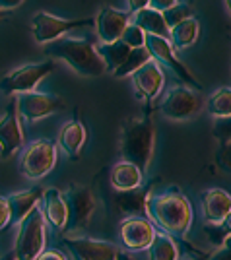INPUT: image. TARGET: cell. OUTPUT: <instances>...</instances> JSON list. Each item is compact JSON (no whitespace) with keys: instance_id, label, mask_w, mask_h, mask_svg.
<instances>
[{"instance_id":"30bf717a","label":"cell","mask_w":231,"mask_h":260,"mask_svg":"<svg viewBox=\"0 0 231 260\" xmlns=\"http://www.w3.org/2000/svg\"><path fill=\"white\" fill-rule=\"evenodd\" d=\"M95 20L93 18H84V20H62V18H56L51 16L47 12H37L31 20V31L33 37L37 43H51L60 39L64 33L78 29V27H89L93 25Z\"/></svg>"},{"instance_id":"44dd1931","label":"cell","mask_w":231,"mask_h":260,"mask_svg":"<svg viewBox=\"0 0 231 260\" xmlns=\"http://www.w3.org/2000/svg\"><path fill=\"white\" fill-rule=\"evenodd\" d=\"M144 183V173L130 161H119L111 169V184L117 192L138 188Z\"/></svg>"},{"instance_id":"f1b7e54d","label":"cell","mask_w":231,"mask_h":260,"mask_svg":"<svg viewBox=\"0 0 231 260\" xmlns=\"http://www.w3.org/2000/svg\"><path fill=\"white\" fill-rule=\"evenodd\" d=\"M161 14H163V20H165V23H167V27H169V29H171L173 25H177V23L185 22V20H188V18H192V16H194L192 6H190V4H181V2H177L175 6L167 8V10L161 12Z\"/></svg>"},{"instance_id":"277c9868","label":"cell","mask_w":231,"mask_h":260,"mask_svg":"<svg viewBox=\"0 0 231 260\" xmlns=\"http://www.w3.org/2000/svg\"><path fill=\"white\" fill-rule=\"evenodd\" d=\"M45 217L39 208H35L23 221H20V229L14 245V258L16 260H35L45 250Z\"/></svg>"},{"instance_id":"5bb4252c","label":"cell","mask_w":231,"mask_h":260,"mask_svg":"<svg viewBox=\"0 0 231 260\" xmlns=\"http://www.w3.org/2000/svg\"><path fill=\"white\" fill-rule=\"evenodd\" d=\"M121 243L128 250H144L150 247L155 235L154 223L146 217H126L119 228Z\"/></svg>"},{"instance_id":"d6a6232c","label":"cell","mask_w":231,"mask_h":260,"mask_svg":"<svg viewBox=\"0 0 231 260\" xmlns=\"http://www.w3.org/2000/svg\"><path fill=\"white\" fill-rule=\"evenodd\" d=\"M10 223V206L4 196H0V231Z\"/></svg>"},{"instance_id":"836d02e7","label":"cell","mask_w":231,"mask_h":260,"mask_svg":"<svg viewBox=\"0 0 231 260\" xmlns=\"http://www.w3.org/2000/svg\"><path fill=\"white\" fill-rule=\"evenodd\" d=\"M220 163H221V169L231 171V144H229V146H223V148H221Z\"/></svg>"},{"instance_id":"7402d4cb","label":"cell","mask_w":231,"mask_h":260,"mask_svg":"<svg viewBox=\"0 0 231 260\" xmlns=\"http://www.w3.org/2000/svg\"><path fill=\"white\" fill-rule=\"evenodd\" d=\"M86 138H88V134H86L84 124L80 120H70L62 126L60 134H58V146L70 159H76L82 152V146L86 144Z\"/></svg>"},{"instance_id":"e0dca14e","label":"cell","mask_w":231,"mask_h":260,"mask_svg":"<svg viewBox=\"0 0 231 260\" xmlns=\"http://www.w3.org/2000/svg\"><path fill=\"white\" fill-rule=\"evenodd\" d=\"M200 204L206 223H221L231 212V194L223 188H208L200 196Z\"/></svg>"},{"instance_id":"74e56055","label":"cell","mask_w":231,"mask_h":260,"mask_svg":"<svg viewBox=\"0 0 231 260\" xmlns=\"http://www.w3.org/2000/svg\"><path fill=\"white\" fill-rule=\"evenodd\" d=\"M23 0H0V10H14L18 6H22Z\"/></svg>"},{"instance_id":"8d00e7d4","label":"cell","mask_w":231,"mask_h":260,"mask_svg":"<svg viewBox=\"0 0 231 260\" xmlns=\"http://www.w3.org/2000/svg\"><path fill=\"white\" fill-rule=\"evenodd\" d=\"M126 2H128V10L134 12V14L150 6V0H126Z\"/></svg>"},{"instance_id":"4316f807","label":"cell","mask_w":231,"mask_h":260,"mask_svg":"<svg viewBox=\"0 0 231 260\" xmlns=\"http://www.w3.org/2000/svg\"><path fill=\"white\" fill-rule=\"evenodd\" d=\"M206 109L214 119L231 117V87H220L206 101Z\"/></svg>"},{"instance_id":"1f68e13d","label":"cell","mask_w":231,"mask_h":260,"mask_svg":"<svg viewBox=\"0 0 231 260\" xmlns=\"http://www.w3.org/2000/svg\"><path fill=\"white\" fill-rule=\"evenodd\" d=\"M206 260H231V237L225 239V243L220 245L214 252H210Z\"/></svg>"},{"instance_id":"4fadbf2b","label":"cell","mask_w":231,"mask_h":260,"mask_svg":"<svg viewBox=\"0 0 231 260\" xmlns=\"http://www.w3.org/2000/svg\"><path fill=\"white\" fill-rule=\"evenodd\" d=\"M23 146V132L16 109V99L0 119V157L8 159Z\"/></svg>"},{"instance_id":"9c48e42d","label":"cell","mask_w":231,"mask_h":260,"mask_svg":"<svg viewBox=\"0 0 231 260\" xmlns=\"http://www.w3.org/2000/svg\"><path fill=\"white\" fill-rule=\"evenodd\" d=\"M14 99H16L18 117H22L27 122H35V120L45 119V117H51V115L64 109V99L53 95V93H43V91L18 93Z\"/></svg>"},{"instance_id":"d4e9b609","label":"cell","mask_w":231,"mask_h":260,"mask_svg":"<svg viewBox=\"0 0 231 260\" xmlns=\"http://www.w3.org/2000/svg\"><path fill=\"white\" fill-rule=\"evenodd\" d=\"M95 51H97V54L101 56L105 68H107L109 72H115V70L126 60V56L130 54L132 49L119 39V41H115V43H101L99 47H95Z\"/></svg>"},{"instance_id":"7c38bea8","label":"cell","mask_w":231,"mask_h":260,"mask_svg":"<svg viewBox=\"0 0 231 260\" xmlns=\"http://www.w3.org/2000/svg\"><path fill=\"white\" fill-rule=\"evenodd\" d=\"M62 249L72 260H119L121 252L113 243L89 237H64L60 241Z\"/></svg>"},{"instance_id":"8992f818","label":"cell","mask_w":231,"mask_h":260,"mask_svg":"<svg viewBox=\"0 0 231 260\" xmlns=\"http://www.w3.org/2000/svg\"><path fill=\"white\" fill-rule=\"evenodd\" d=\"M204 107V99L190 87H173L159 105V113L169 120H188L198 115Z\"/></svg>"},{"instance_id":"ac0fdd59","label":"cell","mask_w":231,"mask_h":260,"mask_svg":"<svg viewBox=\"0 0 231 260\" xmlns=\"http://www.w3.org/2000/svg\"><path fill=\"white\" fill-rule=\"evenodd\" d=\"M148 200H150V188L138 186L132 190L119 192L115 198V208L124 217H146L148 216Z\"/></svg>"},{"instance_id":"9a60e30c","label":"cell","mask_w":231,"mask_h":260,"mask_svg":"<svg viewBox=\"0 0 231 260\" xmlns=\"http://www.w3.org/2000/svg\"><path fill=\"white\" fill-rule=\"evenodd\" d=\"M163 70H161V66L157 64L154 58L148 60L142 68H138L132 74V84H134V89H136L138 98L148 101V103H152L159 95V91L163 87Z\"/></svg>"},{"instance_id":"cb8c5ba5","label":"cell","mask_w":231,"mask_h":260,"mask_svg":"<svg viewBox=\"0 0 231 260\" xmlns=\"http://www.w3.org/2000/svg\"><path fill=\"white\" fill-rule=\"evenodd\" d=\"M198 33H200V22L192 16L169 29V43L173 49H188L190 45L196 43Z\"/></svg>"},{"instance_id":"ffe728a7","label":"cell","mask_w":231,"mask_h":260,"mask_svg":"<svg viewBox=\"0 0 231 260\" xmlns=\"http://www.w3.org/2000/svg\"><path fill=\"white\" fill-rule=\"evenodd\" d=\"M41 200H43V210L41 212H43L45 221H49L53 229L64 231L66 221H68V212H66L62 192L56 190V188H47Z\"/></svg>"},{"instance_id":"2e32d148","label":"cell","mask_w":231,"mask_h":260,"mask_svg":"<svg viewBox=\"0 0 231 260\" xmlns=\"http://www.w3.org/2000/svg\"><path fill=\"white\" fill-rule=\"evenodd\" d=\"M128 12H121L113 6H103L95 18V27L101 43H115L121 39L124 27L128 25Z\"/></svg>"},{"instance_id":"f546056e","label":"cell","mask_w":231,"mask_h":260,"mask_svg":"<svg viewBox=\"0 0 231 260\" xmlns=\"http://www.w3.org/2000/svg\"><path fill=\"white\" fill-rule=\"evenodd\" d=\"M121 41L128 45L130 49H140V47H144V43H146V33H144L138 25L128 23V25L124 27V31H122Z\"/></svg>"},{"instance_id":"b9f144b4","label":"cell","mask_w":231,"mask_h":260,"mask_svg":"<svg viewBox=\"0 0 231 260\" xmlns=\"http://www.w3.org/2000/svg\"><path fill=\"white\" fill-rule=\"evenodd\" d=\"M4 14H6V12H4V10H0V20H2V18H4Z\"/></svg>"},{"instance_id":"8fae6325","label":"cell","mask_w":231,"mask_h":260,"mask_svg":"<svg viewBox=\"0 0 231 260\" xmlns=\"http://www.w3.org/2000/svg\"><path fill=\"white\" fill-rule=\"evenodd\" d=\"M55 70V62L53 60H43V62H35V64H25L18 70L10 72L6 78L0 80V89L6 95H18V93H27L33 91L35 86L47 78Z\"/></svg>"},{"instance_id":"e575fe53","label":"cell","mask_w":231,"mask_h":260,"mask_svg":"<svg viewBox=\"0 0 231 260\" xmlns=\"http://www.w3.org/2000/svg\"><path fill=\"white\" fill-rule=\"evenodd\" d=\"M177 0H150V8H154L157 12H165L167 8L175 6Z\"/></svg>"},{"instance_id":"5b68a950","label":"cell","mask_w":231,"mask_h":260,"mask_svg":"<svg viewBox=\"0 0 231 260\" xmlns=\"http://www.w3.org/2000/svg\"><path fill=\"white\" fill-rule=\"evenodd\" d=\"M66 204V212H68V221H66V229L70 233H78L88 228L91 221V216L95 212V194L89 186L84 184H74L70 188H66L62 192Z\"/></svg>"},{"instance_id":"f35d334b","label":"cell","mask_w":231,"mask_h":260,"mask_svg":"<svg viewBox=\"0 0 231 260\" xmlns=\"http://www.w3.org/2000/svg\"><path fill=\"white\" fill-rule=\"evenodd\" d=\"M221 225H223V229L227 231V235L231 237V212L227 214V216H225V219L221 221Z\"/></svg>"},{"instance_id":"603a6c76","label":"cell","mask_w":231,"mask_h":260,"mask_svg":"<svg viewBox=\"0 0 231 260\" xmlns=\"http://www.w3.org/2000/svg\"><path fill=\"white\" fill-rule=\"evenodd\" d=\"M134 25H138L146 35H155V37L169 39V27L163 20V14L150 8V6L134 14Z\"/></svg>"},{"instance_id":"6da1fadb","label":"cell","mask_w":231,"mask_h":260,"mask_svg":"<svg viewBox=\"0 0 231 260\" xmlns=\"http://www.w3.org/2000/svg\"><path fill=\"white\" fill-rule=\"evenodd\" d=\"M148 216L154 219L159 231L183 239L192 223V208L179 188H167L165 192L150 196Z\"/></svg>"},{"instance_id":"83f0119b","label":"cell","mask_w":231,"mask_h":260,"mask_svg":"<svg viewBox=\"0 0 231 260\" xmlns=\"http://www.w3.org/2000/svg\"><path fill=\"white\" fill-rule=\"evenodd\" d=\"M148 60H152V56H150V53H148V49L146 47H140V49H132L130 54L126 56V60L122 62L113 74L117 78H124V76H130V74H134L138 68H142Z\"/></svg>"},{"instance_id":"ab89813d","label":"cell","mask_w":231,"mask_h":260,"mask_svg":"<svg viewBox=\"0 0 231 260\" xmlns=\"http://www.w3.org/2000/svg\"><path fill=\"white\" fill-rule=\"evenodd\" d=\"M208 258V254H204V256H194V258H190V260H206Z\"/></svg>"},{"instance_id":"7a4b0ae2","label":"cell","mask_w":231,"mask_h":260,"mask_svg":"<svg viewBox=\"0 0 231 260\" xmlns=\"http://www.w3.org/2000/svg\"><path fill=\"white\" fill-rule=\"evenodd\" d=\"M155 146V122L152 109H146L144 115L132 117L124 122L121 134V155L124 161L134 163L140 171L150 167Z\"/></svg>"},{"instance_id":"d6986e66","label":"cell","mask_w":231,"mask_h":260,"mask_svg":"<svg viewBox=\"0 0 231 260\" xmlns=\"http://www.w3.org/2000/svg\"><path fill=\"white\" fill-rule=\"evenodd\" d=\"M43 192L45 190L41 186H33V188L8 196L6 200H8V206H10V223L20 225V221H23L37 208L39 200L43 198Z\"/></svg>"},{"instance_id":"ba28073f","label":"cell","mask_w":231,"mask_h":260,"mask_svg":"<svg viewBox=\"0 0 231 260\" xmlns=\"http://www.w3.org/2000/svg\"><path fill=\"white\" fill-rule=\"evenodd\" d=\"M56 165V148L51 140L31 142L20 157V171L27 179H41Z\"/></svg>"},{"instance_id":"52a82bcc","label":"cell","mask_w":231,"mask_h":260,"mask_svg":"<svg viewBox=\"0 0 231 260\" xmlns=\"http://www.w3.org/2000/svg\"><path fill=\"white\" fill-rule=\"evenodd\" d=\"M144 47L148 49L150 56L154 58L157 64L167 66V68H169L181 82H185V84L190 87H196L198 91L202 89V84L196 80V76H192V72L181 62V58H177L175 49L171 47L169 39L155 37V35H146V43H144Z\"/></svg>"},{"instance_id":"d590c367","label":"cell","mask_w":231,"mask_h":260,"mask_svg":"<svg viewBox=\"0 0 231 260\" xmlns=\"http://www.w3.org/2000/svg\"><path fill=\"white\" fill-rule=\"evenodd\" d=\"M35 260H66V256L60 250H43Z\"/></svg>"},{"instance_id":"60d3db41","label":"cell","mask_w":231,"mask_h":260,"mask_svg":"<svg viewBox=\"0 0 231 260\" xmlns=\"http://www.w3.org/2000/svg\"><path fill=\"white\" fill-rule=\"evenodd\" d=\"M225 4H227V8H229V12H231V0H225Z\"/></svg>"},{"instance_id":"4dcf8cb0","label":"cell","mask_w":231,"mask_h":260,"mask_svg":"<svg viewBox=\"0 0 231 260\" xmlns=\"http://www.w3.org/2000/svg\"><path fill=\"white\" fill-rule=\"evenodd\" d=\"M212 134L214 138L220 142V146H229L231 144V117H223V119H216L214 126H212Z\"/></svg>"},{"instance_id":"3957f363","label":"cell","mask_w":231,"mask_h":260,"mask_svg":"<svg viewBox=\"0 0 231 260\" xmlns=\"http://www.w3.org/2000/svg\"><path fill=\"white\" fill-rule=\"evenodd\" d=\"M43 53L53 58H60L70 66L76 74L84 78H97L107 72L95 47L88 39H72L60 37L43 47Z\"/></svg>"},{"instance_id":"484cf974","label":"cell","mask_w":231,"mask_h":260,"mask_svg":"<svg viewBox=\"0 0 231 260\" xmlns=\"http://www.w3.org/2000/svg\"><path fill=\"white\" fill-rule=\"evenodd\" d=\"M148 260H179V249L171 235L163 231H155L148 247Z\"/></svg>"}]
</instances>
